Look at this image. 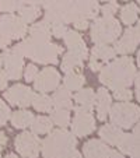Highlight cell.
I'll use <instances>...</instances> for the list:
<instances>
[{"instance_id": "obj_1", "label": "cell", "mask_w": 140, "mask_h": 158, "mask_svg": "<svg viewBox=\"0 0 140 158\" xmlns=\"http://www.w3.org/2000/svg\"><path fill=\"white\" fill-rule=\"evenodd\" d=\"M136 76V67L130 57H121L102 67L100 73V81L111 89L129 88L133 84Z\"/></svg>"}, {"instance_id": "obj_2", "label": "cell", "mask_w": 140, "mask_h": 158, "mask_svg": "<svg viewBox=\"0 0 140 158\" xmlns=\"http://www.w3.org/2000/svg\"><path fill=\"white\" fill-rule=\"evenodd\" d=\"M42 6L45 7V21L51 24H67L73 23L77 30H86L88 27L86 18H83L73 0H42Z\"/></svg>"}, {"instance_id": "obj_3", "label": "cell", "mask_w": 140, "mask_h": 158, "mask_svg": "<svg viewBox=\"0 0 140 158\" xmlns=\"http://www.w3.org/2000/svg\"><path fill=\"white\" fill-rule=\"evenodd\" d=\"M14 49L23 56H27L42 64H56L59 62L57 56L62 53V46L59 45L52 44L51 41H38L32 38L20 42L17 46H14Z\"/></svg>"}, {"instance_id": "obj_4", "label": "cell", "mask_w": 140, "mask_h": 158, "mask_svg": "<svg viewBox=\"0 0 140 158\" xmlns=\"http://www.w3.org/2000/svg\"><path fill=\"white\" fill-rule=\"evenodd\" d=\"M77 140L74 134L65 129L53 130L41 143L44 158H69L70 152L76 148Z\"/></svg>"}, {"instance_id": "obj_5", "label": "cell", "mask_w": 140, "mask_h": 158, "mask_svg": "<svg viewBox=\"0 0 140 158\" xmlns=\"http://www.w3.org/2000/svg\"><path fill=\"white\" fill-rule=\"evenodd\" d=\"M121 32V24L113 17L95 18L91 25V41L95 45H108L115 42Z\"/></svg>"}, {"instance_id": "obj_6", "label": "cell", "mask_w": 140, "mask_h": 158, "mask_svg": "<svg viewBox=\"0 0 140 158\" xmlns=\"http://www.w3.org/2000/svg\"><path fill=\"white\" fill-rule=\"evenodd\" d=\"M28 32L27 23L20 17L6 14L0 17V48L9 46L13 39H20Z\"/></svg>"}, {"instance_id": "obj_7", "label": "cell", "mask_w": 140, "mask_h": 158, "mask_svg": "<svg viewBox=\"0 0 140 158\" xmlns=\"http://www.w3.org/2000/svg\"><path fill=\"white\" fill-rule=\"evenodd\" d=\"M108 116L112 125L121 129H129L140 119V108L129 102H119L111 106Z\"/></svg>"}, {"instance_id": "obj_8", "label": "cell", "mask_w": 140, "mask_h": 158, "mask_svg": "<svg viewBox=\"0 0 140 158\" xmlns=\"http://www.w3.org/2000/svg\"><path fill=\"white\" fill-rule=\"evenodd\" d=\"M74 118L72 123V133L78 137L88 136L95 130V119L91 115V110L81 106H74Z\"/></svg>"}, {"instance_id": "obj_9", "label": "cell", "mask_w": 140, "mask_h": 158, "mask_svg": "<svg viewBox=\"0 0 140 158\" xmlns=\"http://www.w3.org/2000/svg\"><path fill=\"white\" fill-rule=\"evenodd\" d=\"M17 152L24 158H36L41 151V140L34 133H21L14 140Z\"/></svg>"}, {"instance_id": "obj_10", "label": "cell", "mask_w": 140, "mask_h": 158, "mask_svg": "<svg viewBox=\"0 0 140 158\" xmlns=\"http://www.w3.org/2000/svg\"><path fill=\"white\" fill-rule=\"evenodd\" d=\"M3 56V63H4V70L6 76L9 80H20L23 76V67H24V59L23 55L18 53L14 48L13 49H6Z\"/></svg>"}, {"instance_id": "obj_11", "label": "cell", "mask_w": 140, "mask_h": 158, "mask_svg": "<svg viewBox=\"0 0 140 158\" xmlns=\"http://www.w3.org/2000/svg\"><path fill=\"white\" fill-rule=\"evenodd\" d=\"M34 93L32 89L23 84H15L10 87L7 91H4V98L10 102L11 105H17L21 108H27L32 102Z\"/></svg>"}, {"instance_id": "obj_12", "label": "cell", "mask_w": 140, "mask_h": 158, "mask_svg": "<svg viewBox=\"0 0 140 158\" xmlns=\"http://www.w3.org/2000/svg\"><path fill=\"white\" fill-rule=\"evenodd\" d=\"M60 83V74L57 70L52 69V67H46L42 72L36 74L35 80H34V87L39 93H48V91H53L57 88Z\"/></svg>"}, {"instance_id": "obj_13", "label": "cell", "mask_w": 140, "mask_h": 158, "mask_svg": "<svg viewBox=\"0 0 140 158\" xmlns=\"http://www.w3.org/2000/svg\"><path fill=\"white\" fill-rule=\"evenodd\" d=\"M140 44V27H129L125 31L123 36L116 42L115 52L121 55H130L136 51L137 45Z\"/></svg>"}, {"instance_id": "obj_14", "label": "cell", "mask_w": 140, "mask_h": 158, "mask_svg": "<svg viewBox=\"0 0 140 158\" xmlns=\"http://www.w3.org/2000/svg\"><path fill=\"white\" fill-rule=\"evenodd\" d=\"M116 52L111 46L107 45H95L91 51V59H90V69L92 72H98L102 69V64L112 57H115Z\"/></svg>"}, {"instance_id": "obj_15", "label": "cell", "mask_w": 140, "mask_h": 158, "mask_svg": "<svg viewBox=\"0 0 140 158\" xmlns=\"http://www.w3.org/2000/svg\"><path fill=\"white\" fill-rule=\"evenodd\" d=\"M118 147H119V150L123 154H129V155L140 154V123L134 127L132 134H123Z\"/></svg>"}, {"instance_id": "obj_16", "label": "cell", "mask_w": 140, "mask_h": 158, "mask_svg": "<svg viewBox=\"0 0 140 158\" xmlns=\"http://www.w3.org/2000/svg\"><path fill=\"white\" fill-rule=\"evenodd\" d=\"M63 39H65L66 45H67V48L70 52L73 53L78 55L80 57L86 59L88 56V51H87V46H86V42L83 41L81 35L76 31H72V30H67L63 35Z\"/></svg>"}, {"instance_id": "obj_17", "label": "cell", "mask_w": 140, "mask_h": 158, "mask_svg": "<svg viewBox=\"0 0 140 158\" xmlns=\"http://www.w3.org/2000/svg\"><path fill=\"white\" fill-rule=\"evenodd\" d=\"M84 158H107L109 155L111 150L104 141L92 139L88 140L83 147Z\"/></svg>"}, {"instance_id": "obj_18", "label": "cell", "mask_w": 140, "mask_h": 158, "mask_svg": "<svg viewBox=\"0 0 140 158\" xmlns=\"http://www.w3.org/2000/svg\"><path fill=\"white\" fill-rule=\"evenodd\" d=\"M111 104H112V99H111V95L108 94V91L105 88H100L95 94L97 116H98L100 120L107 119V116L109 115Z\"/></svg>"}, {"instance_id": "obj_19", "label": "cell", "mask_w": 140, "mask_h": 158, "mask_svg": "<svg viewBox=\"0 0 140 158\" xmlns=\"http://www.w3.org/2000/svg\"><path fill=\"white\" fill-rule=\"evenodd\" d=\"M73 3H74L78 14L86 20L97 18L100 13V6L97 0H73Z\"/></svg>"}, {"instance_id": "obj_20", "label": "cell", "mask_w": 140, "mask_h": 158, "mask_svg": "<svg viewBox=\"0 0 140 158\" xmlns=\"http://www.w3.org/2000/svg\"><path fill=\"white\" fill-rule=\"evenodd\" d=\"M100 136L104 141H107L111 146H118L123 136V131L121 127L115 125H105L100 129Z\"/></svg>"}, {"instance_id": "obj_21", "label": "cell", "mask_w": 140, "mask_h": 158, "mask_svg": "<svg viewBox=\"0 0 140 158\" xmlns=\"http://www.w3.org/2000/svg\"><path fill=\"white\" fill-rule=\"evenodd\" d=\"M52 102H53V106L59 108V109H72L73 108L72 94L65 87H60L56 89V93L52 97Z\"/></svg>"}, {"instance_id": "obj_22", "label": "cell", "mask_w": 140, "mask_h": 158, "mask_svg": "<svg viewBox=\"0 0 140 158\" xmlns=\"http://www.w3.org/2000/svg\"><path fill=\"white\" fill-rule=\"evenodd\" d=\"M74 101L77 102L78 106L91 110L92 106L95 105V94H94V91L91 88H84V89L80 88L74 94Z\"/></svg>"}, {"instance_id": "obj_23", "label": "cell", "mask_w": 140, "mask_h": 158, "mask_svg": "<svg viewBox=\"0 0 140 158\" xmlns=\"http://www.w3.org/2000/svg\"><path fill=\"white\" fill-rule=\"evenodd\" d=\"M30 38L38 39V41H51V27L45 20L39 21L30 27Z\"/></svg>"}, {"instance_id": "obj_24", "label": "cell", "mask_w": 140, "mask_h": 158, "mask_svg": "<svg viewBox=\"0 0 140 158\" xmlns=\"http://www.w3.org/2000/svg\"><path fill=\"white\" fill-rule=\"evenodd\" d=\"M11 125L17 129H25L34 122V115L30 110H17L10 116Z\"/></svg>"}, {"instance_id": "obj_25", "label": "cell", "mask_w": 140, "mask_h": 158, "mask_svg": "<svg viewBox=\"0 0 140 158\" xmlns=\"http://www.w3.org/2000/svg\"><path fill=\"white\" fill-rule=\"evenodd\" d=\"M83 62H84L83 57H80L78 55H76V53L69 51L62 60V70L66 73H72V72H74L76 69L81 67V66H83Z\"/></svg>"}, {"instance_id": "obj_26", "label": "cell", "mask_w": 140, "mask_h": 158, "mask_svg": "<svg viewBox=\"0 0 140 158\" xmlns=\"http://www.w3.org/2000/svg\"><path fill=\"white\" fill-rule=\"evenodd\" d=\"M52 126H53V122L49 118L38 116L34 118V122L31 123V130L34 134H45L52 130Z\"/></svg>"}, {"instance_id": "obj_27", "label": "cell", "mask_w": 140, "mask_h": 158, "mask_svg": "<svg viewBox=\"0 0 140 158\" xmlns=\"http://www.w3.org/2000/svg\"><path fill=\"white\" fill-rule=\"evenodd\" d=\"M31 105L36 110H39V112H51L52 108H53L52 98L48 95H45V94H34Z\"/></svg>"}, {"instance_id": "obj_28", "label": "cell", "mask_w": 140, "mask_h": 158, "mask_svg": "<svg viewBox=\"0 0 140 158\" xmlns=\"http://www.w3.org/2000/svg\"><path fill=\"white\" fill-rule=\"evenodd\" d=\"M137 17H139V9H137V6L134 3L126 4V6L122 7V10H121V20H122L123 24L129 25V27L136 23Z\"/></svg>"}, {"instance_id": "obj_29", "label": "cell", "mask_w": 140, "mask_h": 158, "mask_svg": "<svg viewBox=\"0 0 140 158\" xmlns=\"http://www.w3.org/2000/svg\"><path fill=\"white\" fill-rule=\"evenodd\" d=\"M84 76L81 73H67V76L63 80V84H65V88L69 89V91H78V89L83 87L84 84Z\"/></svg>"}, {"instance_id": "obj_30", "label": "cell", "mask_w": 140, "mask_h": 158, "mask_svg": "<svg viewBox=\"0 0 140 158\" xmlns=\"http://www.w3.org/2000/svg\"><path fill=\"white\" fill-rule=\"evenodd\" d=\"M18 13H20V18L24 23H34L36 18L41 14V10H39V6H21L18 9Z\"/></svg>"}, {"instance_id": "obj_31", "label": "cell", "mask_w": 140, "mask_h": 158, "mask_svg": "<svg viewBox=\"0 0 140 158\" xmlns=\"http://www.w3.org/2000/svg\"><path fill=\"white\" fill-rule=\"evenodd\" d=\"M51 120L55 125L60 126V127H66L70 123V115H69L67 109H56L51 110Z\"/></svg>"}, {"instance_id": "obj_32", "label": "cell", "mask_w": 140, "mask_h": 158, "mask_svg": "<svg viewBox=\"0 0 140 158\" xmlns=\"http://www.w3.org/2000/svg\"><path fill=\"white\" fill-rule=\"evenodd\" d=\"M21 7L20 0H0V10L4 13H13Z\"/></svg>"}, {"instance_id": "obj_33", "label": "cell", "mask_w": 140, "mask_h": 158, "mask_svg": "<svg viewBox=\"0 0 140 158\" xmlns=\"http://www.w3.org/2000/svg\"><path fill=\"white\" fill-rule=\"evenodd\" d=\"M116 99H119L122 102H126V101H130L132 99V91L129 88H121V89H115L113 93Z\"/></svg>"}, {"instance_id": "obj_34", "label": "cell", "mask_w": 140, "mask_h": 158, "mask_svg": "<svg viewBox=\"0 0 140 158\" xmlns=\"http://www.w3.org/2000/svg\"><path fill=\"white\" fill-rule=\"evenodd\" d=\"M10 114H11V112H10V108L0 99V126L6 125V122L10 118Z\"/></svg>"}, {"instance_id": "obj_35", "label": "cell", "mask_w": 140, "mask_h": 158, "mask_svg": "<svg viewBox=\"0 0 140 158\" xmlns=\"http://www.w3.org/2000/svg\"><path fill=\"white\" fill-rule=\"evenodd\" d=\"M118 11V4H116V2H113V0H111L109 3H107L104 7H102V14H104V17H113V14Z\"/></svg>"}, {"instance_id": "obj_36", "label": "cell", "mask_w": 140, "mask_h": 158, "mask_svg": "<svg viewBox=\"0 0 140 158\" xmlns=\"http://www.w3.org/2000/svg\"><path fill=\"white\" fill-rule=\"evenodd\" d=\"M51 34L56 38H63L65 32L67 31V28L65 27V24H51Z\"/></svg>"}, {"instance_id": "obj_37", "label": "cell", "mask_w": 140, "mask_h": 158, "mask_svg": "<svg viewBox=\"0 0 140 158\" xmlns=\"http://www.w3.org/2000/svg\"><path fill=\"white\" fill-rule=\"evenodd\" d=\"M38 74V69H36V66L34 64H28L25 67V80L27 81H34Z\"/></svg>"}, {"instance_id": "obj_38", "label": "cell", "mask_w": 140, "mask_h": 158, "mask_svg": "<svg viewBox=\"0 0 140 158\" xmlns=\"http://www.w3.org/2000/svg\"><path fill=\"white\" fill-rule=\"evenodd\" d=\"M21 6H41L42 0H20Z\"/></svg>"}, {"instance_id": "obj_39", "label": "cell", "mask_w": 140, "mask_h": 158, "mask_svg": "<svg viewBox=\"0 0 140 158\" xmlns=\"http://www.w3.org/2000/svg\"><path fill=\"white\" fill-rule=\"evenodd\" d=\"M7 81H9V77L6 76V73H4L3 70H0V88H2V89H6Z\"/></svg>"}, {"instance_id": "obj_40", "label": "cell", "mask_w": 140, "mask_h": 158, "mask_svg": "<svg viewBox=\"0 0 140 158\" xmlns=\"http://www.w3.org/2000/svg\"><path fill=\"white\" fill-rule=\"evenodd\" d=\"M7 144V137H6V134L3 133V131H0V150L3 148L4 146Z\"/></svg>"}, {"instance_id": "obj_41", "label": "cell", "mask_w": 140, "mask_h": 158, "mask_svg": "<svg viewBox=\"0 0 140 158\" xmlns=\"http://www.w3.org/2000/svg\"><path fill=\"white\" fill-rule=\"evenodd\" d=\"M107 158H125V157H123L122 154H119L118 151H111Z\"/></svg>"}, {"instance_id": "obj_42", "label": "cell", "mask_w": 140, "mask_h": 158, "mask_svg": "<svg viewBox=\"0 0 140 158\" xmlns=\"http://www.w3.org/2000/svg\"><path fill=\"white\" fill-rule=\"evenodd\" d=\"M69 158H83V157H81V154H80V152H78L77 150L74 148L72 152H70V155H69Z\"/></svg>"}, {"instance_id": "obj_43", "label": "cell", "mask_w": 140, "mask_h": 158, "mask_svg": "<svg viewBox=\"0 0 140 158\" xmlns=\"http://www.w3.org/2000/svg\"><path fill=\"white\" fill-rule=\"evenodd\" d=\"M133 83L136 84V87L137 88H140V73L137 76H134V80H133Z\"/></svg>"}, {"instance_id": "obj_44", "label": "cell", "mask_w": 140, "mask_h": 158, "mask_svg": "<svg viewBox=\"0 0 140 158\" xmlns=\"http://www.w3.org/2000/svg\"><path fill=\"white\" fill-rule=\"evenodd\" d=\"M136 98H137V101L140 102V88L136 89Z\"/></svg>"}, {"instance_id": "obj_45", "label": "cell", "mask_w": 140, "mask_h": 158, "mask_svg": "<svg viewBox=\"0 0 140 158\" xmlns=\"http://www.w3.org/2000/svg\"><path fill=\"white\" fill-rule=\"evenodd\" d=\"M6 158H18V157L14 154H9V155H6Z\"/></svg>"}, {"instance_id": "obj_46", "label": "cell", "mask_w": 140, "mask_h": 158, "mask_svg": "<svg viewBox=\"0 0 140 158\" xmlns=\"http://www.w3.org/2000/svg\"><path fill=\"white\" fill-rule=\"evenodd\" d=\"M2 64H3V56L0 55V69H2Z\"/></svg>"}, {"instance_id": "obj_47", "label": "cell", "mask_w": 140, "mask_h": 158, "mask_svg": "<svg viewBox=\"0 0 140 158\" xmlns=\"http://www.w3.org/2000/svg\"><path fill=\"white\" fill-rule=\"evenodd\" d=\"M137 63H139V66H140V52L137 53Z\"/></svg>"}, {"instance_id": "obj_48", "label": "cell", "mask_w": 140, "mask_h": 158, "mask_svg": "<svg viewBox=\"0 0 140 158\" xmlns=\"http://www.w3.org/2000/svg\"><path fill=\"white\" fill-rule=\"evenodd\" d=\"M132 158H140V154H136V155H132Z\"/></svg>"}, {"instance_id": "obj_49", "label": "cell", "mask_w": 140, "mask_h": 158, "mask_svg": "<svg viewBox=\"0 0 140 158\" xmlns=\"http://www.w3.org/2000/svg\"><path fill=\"white\" fill-rule=\"evenodd\" d=\"M102 2H111V0H102Z\"/></svg>"}, {"instance_id": "obj_50", "label": "cell", "mask_w": 140, "mask_h": 158, "mask_svg": "<svg viewBox=\"0 0 140 158\" xmlns=\"http://www.w3.org/2000/svg\"><path fill=\"white\" fill-rule=\"evenodd\" d=\"M137 2H139V6H140V0H137Z\"/></svg>"}, {"instance_id": "obj_51", "label": "cell", "mask_w": 140, "mask_h": 158, "mask_svg": "<svg viewBox=\"0 0 140 158\" xmlns=\"http://www.w3.org/2000/svg\"><path fill=\"white\" fill-rule=\"evenodd\" d=\"M0 158H2V157H0Z\"/></svg>"}]
</instances>
